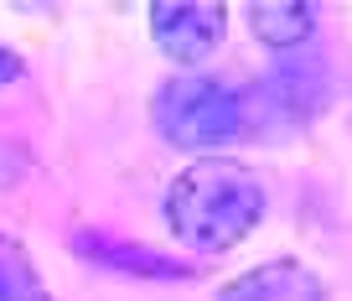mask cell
Wrapping results in <instances>:
<instances>
[{
  "label": "cell",
  "mask_w": 352,
  "mask_h": 301,
  "mask_svg": "<svg viewBox=\"0 0 352 301\" xmlns=\"http://www.w3.org/2000/svg\"><path fill=\"white\" fill-rule=\"evenodd\" d=\"M151 37L171 63L197 68L223 47L228 11L223 6H197V0H166V6H151Z\"/></svg>",
  "instance_id": "cell-3"
},
{
  "label": "cell",
  "mask_w": 352,
  "mask_h": 301,
  "mask_svg": "<svg viewBox=\"0 0 352 301\" xmlns=\"http://www.w3.org/2000/svg\"><path fill=\"white\" fill-rule=\"evenodd\" d=\"M151 120L166 145L176 151H208L223 156V145L254 141L249 120V89L218 79V73H176L155 89Z\"/></svg>",
  "instance_id": "cell-2"
},
{
  "label": "cell",
  "mask_w": 352,
  "mask_h": 301,
  "mask_svg": "<svg viewBox=\"0 0 352 301\" xmlns=\"http://www.w3.org/2000/svg\"><path fill=\"white\" fill-rule=\"evenodd\" d=\"M0 301H47L36 265L11 234H0Z\"/></svg>",
  "instance_id": "cell-8"
},
{
  "label": "cell",
  "mask_w": 352,
  "mask_h": 301,
  "mask_svg": "<svg viewBox=\"0 0 352 301\" xmlns=\"http://www.w3.org/2000/svg\"><path fill=\"white\" fill-rule=\"evenodd\" d=\"M243 21H249V32H254L259 47H270V52H296V47H306L311 37H316V6L254 0L249 11H243Z\"/></svg>",
  "instance_id": "cell-7"
},
{
  "label": "cell",
  "mask_w": 352,
  "mask_h": 301,
  "mask_svg": "<svg viewBox=\"0 0 352 301\" xmlns=\"http://www.w3.org/2000/svg\"><path fill=\"white\" fill-rule=\"evenodd\" d=\"M218 301H327V286L300 260H264V265L233 276L218 291Z\"/></svg>",
  "instance_id": "cell-5"
},
{
  "label": "cell",
  "mask_w": 352,
  "mask_h": 301,
  "mask_svg": "<svg viewBox=\"0 0 352 301\" xmlns=\"http://www.w3.org/2000/svg\"><path fill=\"white\" fill-rule=\"evenodd\" d=\"M321 99H327V73L321 63H280L270 79H259V89H249V120L254 135H264V120L275 125H306L316 120Z\"/></svg>",
  "instance_id": "cell-4"
},
{
  "label": "cell",
  "mask_w": 352,
  "mask_h": 301,
  "mask_svg": "<svg viewBox=\"0 0 352 301\" xmlns=\"http://www.w3.org/2000/svg\"><path fill=\"white\" fill-rule=\"evenodd\" d=\"M73 249L94 265H109L120 276H145V280H187L192 265L161 255L151 245H130V239H109V234H73Z\"/></svg>",
  "instance_id": "cell-6"
},
{
  "label": "cell",
  "mask_w": 352,
  "mask_h": 301,
  "mask_svg": "<svg viewBox=\"0 0 352 301\" xmlns=\"http://www.w3.org/2000/svg\"><path fill=\"white\" fill-rule=\"evenodd\" d=\"M166 229L197 255H223L264 223V182L233 156H197L166 187Z\"/></svg>",
  "instance_id": "cell-1"
},
{
  "label": "cell",
  "mask_w": 352,
  "mask_h": 301,
  "mask_svg": "<svg viewBox=\"0 0 352 301\" xmlns=\"http://www.w3.org/2000/svg\"><path fill=\"white\" fill-rule=\"evenodd\" d=\"M21 73H26V63H21L16 52H6V47H0V89H6V83H16Z\"/></svg>",
  "instance_id": "cell-9"
}]
</instances>
